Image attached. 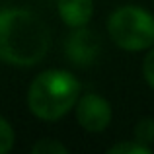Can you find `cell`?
I'll return each mask as SVG.
<instances>
[{"label":"cell","instance_id":"obj_5","mask_svg":"<svg viewBox=\"0 0 154 154\" xmlns=\"http://www.w3.org/2000/svg\"><path fill=\"white\" fill-rule=\"evenodd\" d=\"M100 37L86 27H76L66 41V57L78 66H88L98 60Z\"/></svg>","mask_w":154,"mask_h":154},{"label":"cell","instance_id":"obj_9","mask_svg":"<svg viewBox=\"0 0 154 154\" xmlns=\"http://www.w3.org/2000/svg\"><path fill=\"white\" fill-rule=\"evenodd\" d=\"M33 154H66L68 148L64 144H60L59 140H53V139H43L39 140L37 144H33Z\"/></svg>","mask_w":154,"mask_h":154},{"label":"cell","instance_id":"obj_1","mask_svg":"<svg viewBox=\"0 0 154 154\" xmlns=\"http://www.w3.org/2000/svg\"><path fill=\"white\" fill-rule=\"evenodd\" d=\"M51 35L47 26L29 10H0V59L16 66L37 64L47 55Z\"/></svg>","mask_w":154,"mask_h":154},{"label":"cell","instance_id":"obj_6","mask_svg":"<svg viewBox=\"0 0 154 154\" xmlns=\"http://www.w3.org/2000/svg\"><path fill=\"white\" fill-rule=\"evenodd\" d=\"M59 16L66 26L82 27L90 22L94 14V2L92 0H59L57 2Z\"/></svg>","mask_w":154,"mask_h":154},{"label":"cell","instance_id":"obj_3","mask_svg":"<svg viewBox=\"0 0 154 154\" xmlns=\"http://www.w3.org/2000/svg\"><path fill=\"white\" fill-rule=\"evenodd\" d=\"M109 37L125 51H144L154 45V18L144 8H117L107 22Z\"/></svg>","mask_w":154,"mask_h":154},{"label":"cell","instance_id":"obj_7","mask_svg":"<svg viewBox=\"0 0 154 154\" xmlns=\"http://www.w3.org/2000/svg\"><path fill=\"white\" fill-rule=\"evenodd\" d=\"M135 140L140 144H150L154 140V119H143L135 125Z\"/></svg>","mask_w":154,"mask_h":154},{"label":"cell","instance_id":"obj_11","mask_svg":"<svg viewBox=\"0 0 154 154\" xmlns=\"http://www.w3.org/2000/svg\"><path fill=\"white\" fill-rule=\"evenodd\" d=\"M143 74H144V80L148 82V86L154 88V49L146 55L143 63Z\"/></svg>","mask_w":154,"mask_h":154},{"label":"cell","instance_id":"obj_8","mask_svg":"<svg viewBox=\"0 0 154 154\" xmlns=\"http://www.w3.org/2000/svg\"><path fill=\"white\" fill-rule=\"evenodd\" d=\"M150 148L146 144H140L137 143L135 139L127 140V143H119V144H113L109 148V154H148Z\"/></svg>","mask_w":154,"mask_h":154},{"label":"cell","instance_id":"obj_4","mask_svg":"<svg viewBox=\"0 0 154 154\" xmlns=\"http://www.w3.org/2000/svg\"><path fill=\"white\" fill-rule=\"evenodd\" d=\"M76 119L82 129L90 133H100L107 129L111 121V105L98 94H86L76 103Z\"/></svg>","mask_w":154,"mask_h":154},{"label":"cell","instance_id":"obj_2","mask_svg":"<svg viewBox=\"0 0 154 154\" xmlns=\"http://www.w3.org/2000/svg\"><path fill=\"white\" fill-rule=\"evenodd\" d=\"M80 82L66 70H45L31 82L27 105L39 119L57 121L74 107Z\"/></svg>","mask_w":154,"mask_h":154},{"label":"cell","instance_id":"obj_10","mask_svg":"<svg viewBox=\"0 0 154 154\" xmlns=\"http://www.w3.org/2000/svg\"><path fill=\"white\" fill-rule=\"evenodd\" d=\"M14 146V129L4 117H0V154H6Z\"/></svg>","mask_w":154,"mask_h":154}]
</instances>
